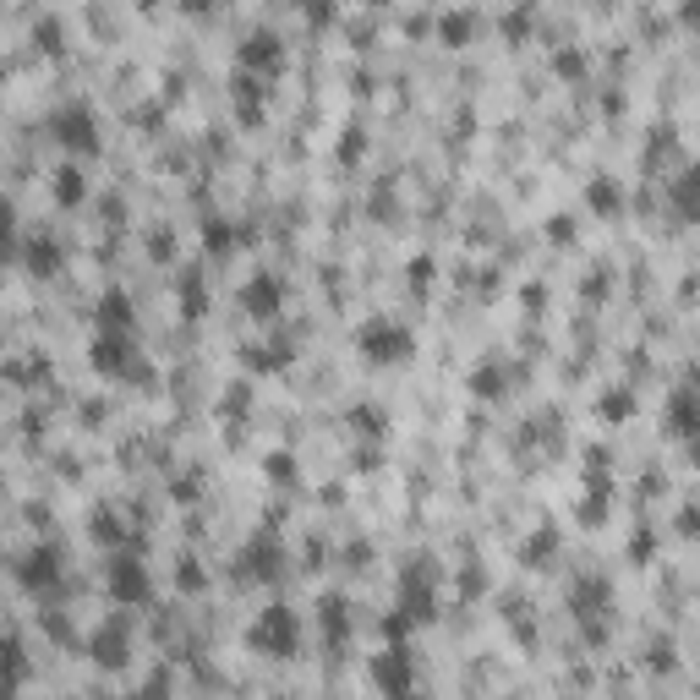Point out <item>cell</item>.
I'll list each match as a JSON object with an SVG mask.
<instances>
[{
  "instance_id": "3957f363",
  "label": "cell",
  "mask_w": 700,
  "mask_h": 700,
  "mask_svg": "<svg viewBox=\"0 0 700 700\" xmlns=\"http://www.w3.org/2000/svg\"><path fill=\"white\" fill-rule=\"evenodd\" d=\"M132 334H99L93 340V372H104V378H121V372H132Z\"/></svg>"
},
{
  "instance_id": "7a4b0ae2",
  "label": "cell",
  "mask_w": 700,
  "mask_h": 700,
  "mask_svg": "<svg viewBox=\"0 0 700 700\" xmlns=\"http://www.w3.org/2000/svg\"><path fill=\"white\" fill-rule=\"evenodd\" d=\"M296 640H301V618L290 608H268L258 624H252V646L268 651V657H290Z\"/></svg>"
},
{
  "instance_id": "ba28073f",
  "label": "cell",
  "mask_w": 700,
  "mask_h": 700,
  "mask_svg": "<svg viewBox=\"0 0 700 700\" xmlns=\"http://www.w3.org/2000/svg\"><path fill=\"white\" fill-rule=\"evenodd\" d=\"M247 312H252V318H274V312H279V279L274 274H258L247 285Z\"/></svg>"
},
{
  "instance_id": "52a82bcc",
  "label": "cell",
  "mask_w": 700,
  "mask_h": 700,
  "mask_svg": "<svg viewBox=\"0 0 700 700\" xmlns=\"http://www.w3.org/2000/svg\"><path fill=\"white\" fill-rule=\"evenodd\" d=\"M372 679H378V690H411V657L405 651H383L372 662Z\"/></svg>"
},
{
  "instance_id": "8992f818",
  "label": "cell",
  "mask_w": 700,
  "mask_h": 700,
  "mask_svg": "<svg viewBox=\"0 0 700 700\" xmlns=\"http://www.w3.org/2000/svg\"><path fill=\"white\" fill-rule=\"evenodd\" d=\"M55 132H61L66 148H93L99 137H93V115L83 110V104H72L66 115H55Z\"/></svg>"
},
{
  "instance_id": "277c9868",
  "label": "cell",
  "mask_w": 700,
  "mask_h": 700,
  "mask_svg": "<svg viewBox=\"0 0 700 700\" xmlns=\"http://www.w3.org/2000/svg\"><path fill=\"white\" fill-rule=\"evenodd\" d=\"M148 569L143 564H132V558H121V564L110 569V597L121 602V608H132V602H148Z\"/></svg>"
},
{
  "instance_id": "7c38bea8",
  "label": "cell",
  "mask_w": 700,
  "mask_h": 700,
  "mask_svg": "<svg viewBox=\"0 0 700 700\" xmlns=\"http://www.w3.org/2000/svg\"><path fill=\"white\" fill-rule=\"evenodd\" d=\"M99 323H104V329H110V323H126V296H121V290H110V296H104Z\"/></svg>"
},
{
  "instance_id": "9c48e42d",
  "label": "cell",
  "mask_w": 700,
  "mask_h": 700,
  "mask_svg": "<svg viewBox=\"0 0 700 700\" xmlns=\"http://www.w3.org/2000/svg\"><path fill=\"white\" fill-rule=\"evenodd\" d=\"M586 203L597 208V214H618V203H624V192L608 181V175H597V181L586 186Z\"/></svg>"
},
{
  "instance_id": "4fadbf2b",
  "label": "cell",
  "mask_w": 700,
  "mask_h": 700,
  "mask_svg": "<svg viewBox=\"0 0 700 700\" xmlns=\"http://www.w3.org/2000/svg\"><path fill=\"white\" fill-rule=\"evenodd\" d=\"M465 33H471V22H465V17H443V39H449V44H465Z\"/></svg>"
},
{
  "instance_id": "5b68a950",
  "label": "cell",
  "mask_w": 700,
  "mask_h": 700,
  "mask_svg": "<svg viewBox=\"0 0 700 700\" xmlns=\"http://www.w3.org/2000/svg\"><path fill=\"white\" fill-rule=\"evenodd\" d=\"M241 66H247V72H279V66H285V44H279L274 33H252V39L241 44Z\"/></svg>"
},
{
  "instance_id": "9a60e30c",
  "label": "cell",
  "mask_w": 700,
  "mask_h": 700,
  "mask_svg": "<svg viewBox=\"0 0 700 700\" xmlns=\"http://www.w3.org/2000/svg\"><path fill=\"white\" fill-rule=\"evenodd\" d=\"M181 6H186V11H208V0H181Z\"/></svg>"
},
{
  "instance_id": "30bf717a",
  "label": "cell",
  "mask_w": 700,
  "mask_h": 700,
  "mask_svg": "<svg viewBox=\"0 0 700 700\" xmlns=\"http://www.w3.org/2000/svg\"><path fill=\"white\" fill-rule=\"evenodd\" d=\"M673 208H679V219H700V175H684L673 186Z\"/></svg>"
},
{
  "instance_id": "5bb4252c",
  "label": "cell",
  "mask_w": 700,
  "mask_h": 700,
  "mask_svg": "<svg viewBox=\"0 0 700 700\" xmlns=\"http://www.w3.org/2000/svg\"><path fill=\"white\" fill-rule=\"evenodd\" d=\"M629 411H635L629 394H608V400H602V416H629Z\"/></svg>"
},
{
  "instance_id": "6da1fadb",
  "label": "cell",
  "mask_w": 700,
  "mask_h": 700,
  "mask_svg": "<svg viewBox=\"0 0 700 700\" xmlns=\"http://www.w3.org/2000/svg\"><path fill=\"white\" fill-rule=\"evenodd\" d=\"M356 350H361V361L367 367H400V361H411V329L405 323H394V318H367L356 329Z\"/></svg>"
},
{
  "instance_id": "8fae6325",
  "label": "cell",
  "mask_w": 700,
  "mask_h": 700,
  "mask_svg": "<svg viewBox=\"0 0 700 700\" xmlns=\"http://www.w3.org/2000/svg\"><path fill=\"white\" fill-rule=\"evenodd\" d=\"M55 197H61V203L72 208L77 197H83V175H77V170H61V181H55Z\"/></svg>"
}]
</instances>
